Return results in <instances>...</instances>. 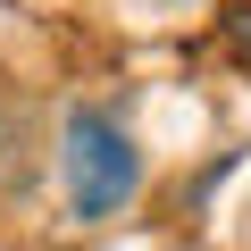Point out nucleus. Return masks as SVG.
I'll return each mask as SVG.
<instances>
[{
  "label": "nucleus",
  "mask_w": 251,
  "mask_h": 251,
  "mask_svg": "<svg viewBox=\"0 0 251 251\" xmlns=\"http://www.w3.org/2000/svg\"><path fill=\"white\" fill-rule=\"evenodd\" d=\"M134 184H143L134 134H126L117 117H100V109H75L67 117V209H75V226L117 218L134 201Z\"/></svg>",
  "instance_id": "obj_1"
},
{
  "label": "nucleus",
  "mask_w": 251,
  "mask_h": 251,
  "mask_svg": "<svg viewBox=\"0 0 251 251\" xmlns=\"http://www.w3.org/2000/svg\"><path fill=\"white\" fill-rule=\"evenodd\" d=\"M218 42H226V59L251 75V0H226V9H218Z\"/></svg>",
  "instance_id": "obj_3"
},
{
  "label": "nucleus",
  "mask_w": 251,
  "mask_h": 251,
  "mask_svg": "<svg viewBox=\"0 0 251 251\" xmlns=\"http://www.w3.org/2000/svg\"><path fill=\"white\" fill-rule=\"evenodd\" d=\"M42 184V134H34V100L0 92V201H25Z\"/></svg>",
  "instance_id": "obj_2"
}]
</instances>
